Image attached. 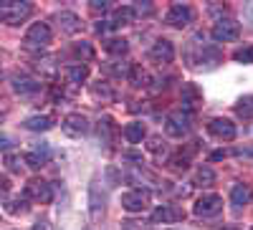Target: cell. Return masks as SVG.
Masks as SVG:
<instances>
[{"label": "cell", "instance_id": "obj_1", "mask_svg": "<svg viewBox=\"0 0 253 230\" xmlns=\"http://www.w3.org/2000/svg\"><path fill=\"white\" fill-rule=\"evenodd\" d=\"M33 5L28 0H0V23L20 26L26 18H31Z\"/></svg>", "mask_w": 253, "mask_h": 230}, {"label": "cell", "instance_id": "obj_2", "mask_svg": "<svg viewBox=\"0 0 253 230\" xmlns=\"http://www.w3.org/2000/svg\"><path fill=\"white\" fill-rule=\"evenodd\" d=\"M51 43V28L46 23H33L23 38V46L31 48V51H41Z\"/></svg>", "mask_w": 253, "mask_h": 230}, {"label": "cell", "instance_id": "obj_3", "mask_svg": "<svg viewBox=\"0 0 253 230\" xmlns=\"http://www.w3.org/2000/svg\"><path fill=\"white\" fill-rule=\"evenodd\" d=\"M193 18H195V10L190 8V5H185V3H175L170 10H167V23L170 26H175V28H185V26H190L193 23Z\"/></svg>", "mask_w": 253, "mask_h": 230}, {"label": "cell", "instance_id": "obj_4", "mask_svg": "<svg viewBox=\"0 0 253 230\" xmlns=\"http://www.w3.org/2000/svg\"><path fill=\"white\" fill-rule=\"evenodd\" d=\"M223 210V197L220 195H203L195 202V215L198 218H213Z\"/></svg>", "mask_w": 253, "mask_h": 230}, {"label": "cell", "instance_id": "obj_5", "mask_svg": "<svg viewBox=\"0 0 253 230\" xmlns=\"http://www.w3.org/2000/svg\"><path fill=\"white\" fill-rule=\"evenodd\" d=\"M241 36V26L236 23V20L230 18H220L218 23L213 26V38L220 40V43H225V40H236Z\"/></svg>", "mask_w": 253, "mask_h": 230}, {"label": "cell", "instance_id": "obj_6", "mask_svg": "<svg viewBox=\"0 0 253 230\" xmlns=\"http://www.w3.org/2000/svg\"><path fill=\"white\" fill-rule=\"evenodd\" d=\"M147 202H150V190H129L122 195V207L129 213H139L147 207Z\"/></svg>", "mask_w": 253, "mask_h": 230}, {"label": "cell", "instance_id": "obj_7", "mask_svg": "<svg viewBox=\"0 0 253 230\" xmlns=\"http://www.w3.org/2000/svg\"><path fill=\"white\" fill-rule=\"evenodd\" d=\"M26 197H31V200H36V202H51V197H53V190H51V185L46 182V180H31L28 185H26Z\"/></svg>", "mask_w": 253, "mask_h": 230}, {"label": "cell", "instance_id": "obj_8", "mask_svg": "<svg viewBox=\"0 0 253 230\" xmlns=\"http://www.w3.org/2000/svg\"><path fill=\"white\" fill-rule=\"evenodd\" d=\"M53 23L58 26L61 33H66V36H74V33L81 31V20H79V15L71 13V10H61V13H56V15H53Z\"/></svg>", "mask_w": 253, "mask_h": 230}, {"label": "cell", "instance_id": "obj_9", "mask_svg": "<svg viewBox=\"0 0 253 230\" xmlns=\"http://www.w3.org/2000/svg\"><path fill=\"white\" fill-rule=\"evenodd\" d=\"M180 101H182V112H193L203 104V94L195 83H182V91H180Z\"/></svg>", "mask_w": 253, "mask_h": 230}, {"label": "cell", "instance_id": "obj_10", "mask_svg": "<svg viewBox=\"0 0 253 230\" xmlns=\"http://www.w3.org/2000/svg\"><path fill=\"white\" fill-rule=\"evenodd\" d=\"M190 129V114L187 112H172L167 116V134L170 137H182L185 132Z\"/></svg>", "mask_w": 253, "mask_h": 230}, {"label": "cell", "instance_id": "obj_11", "mask_svg": "<svg viewBox=\"0 0 253 230\" xmlns=\"http://www.w3.org/2000/svg\"><path fill=\"white\" fill-rule=\"evenodd\" d=\"M61 127H63V132H66L69 137H81V134L89 132V119L84 114H69L66 119H63Z\"/></svg>", "mask_w": 253, "mask_h": 230}, {"label": "cell", "instance_id": "obj_12", "mask_svg": "<svg viewBox=\"0 0 253 230\" xmlns=\"http://www.w3.org/2000/svg\"><path fill=\"white\" fill-rule=\"evenodd\" d=\"M150 58L155 61V64H170V61L175 58V46L167 38H160L157 43L150 48Z\"/></svg>", "mask_w": 253, "mask_h": 230}, {"label": "cell", "instance_id": "obj_13", "mask_svg": "<svg viewBox=\"0 0 253 230\" xmlns=\"http://www.w3.org/2000/svg\"><path fill=\"white\" fill-rule=\"evenodd\" d=\"M96 134H99V142L101 144H107V147H112L117 134H119V127H117V121L112 116H101L99 119V127H96Z\"/></svg>", "mask_w": 253, "mask_h": 230}, {"label": "cell", "instance_id": "obj_14", "mask_svg": "<svg viewBox=\"0 0 253 230\" xmlns=\"http://www.w3.org/2000/svg\"><path fill=\"white\" fill-rule=\"evenodd\" d=\"M208 129H210V134L218 137V139H225V142L236 139V124L230 119H213L208 124Z\"/></svg>", "mask_w": 253, "mask_h": 230}, {"label": "cell", "instance_id": "obj_15", "mask_svg": "<svg viewBox=\"0 0 253 230\" xmlns=\"http://www.w3.org/2000/svg\"><path fill=\"white\" fill-rule=\"evenodd\" d=\"M152 220L155 223H180V220H185V210L177 205H162L152 213Z\"/></svg>", "mask_w": 253, "mask_h": 230}, {"label": "cell", "instance_id": "obj_16", "mask_svg": "<svg viewBox=\"0 0 253 230\" xmlns=\"http://www.w3.org/2000/svg\"><path fill=\"white\" fill-rule=\"evenodd\" d=\"M38 89H41V81H38V78L26 76V74L13 76V91H15V94H36Z\"/></svg>", "mask_w": 253, "mask_h": 230}, {"label": "cell", "instance_id": "obj_17", "mask_svg": "<svg viewBox=\"0 0 253 230\" xmlns=\"http://www.w3.org/2000/svg\"><path fill=\"white\" fill-rule=\"evenodd\" d=\"M251 197H253V190H251V185H246V182L233 185V190H230V202H233L236 207L248 205V202H251Z\"/></svg>", "mask_w": 253, "mask_h": 230}, {"label": "cell", "instance_id": "obj_18", "mask_svg": "<svg viewBox=\"0 0 253 230\" xmlns=\"http://www.w3.org/2000/svg\"><path fill=\"white\" fill-rule=\"evenodd\" d=\"M23 127H26V129H31V132H48V129L53 127V116H48V114H36V116H28V119L23 121Z\"/></svg>", "mask_w": 253, "mask_h": 230}, {"label": "cell", "instance_id": "obj_19", "mask_svg": "<svg viewBox=\"0 0 253 230\" xmlns=\"http://www.w3.org/2000/svg\"><path fill=\"white\" fill-rule=\"evenodd\" d=\"M23 162H26L28 167H33V170H41V167L48 162V144H46V142H41V147H38L36 152H28Z\"/></svg>", "mask_w": 253, "mask_h": 230}, {"label": "cell", "instance_id": "obj_20", "mask_svg": "<svg viewBox=\"0 0 253 230\" xmlns=\"http://www.w3.org/2000/svg\"><path fill=\"white\" fill-rule=\"evenodd\" d=\"M195 150H198V142H193V144H190V147H187L185 152L180 150V152H177V154H175V157L170 159V167H172V170H177V172H180V170H187V164H190V157L195 154Z\"/></svg>", "mask_w": 253, "mask_h": 230}, {"label": "cell", "instance_id": "obj_21", "mask_svg": "<svg viewBox=\"0 0 253 230\" xmlns=\"http://www.w3.org/2000/svg\"><path fill=\"white\" fill-rule=\"evenodd\" d=\"M134 10H132V5H126V8H119L117 13H114V18L109 20V28H119V26H129V23H134Z\"/></svg>", "mask_w": 253, "mask_h": 230}, {"label": "cell", "instance_id": "obj_22", "mask_svg": "<svg viewBox=\"0 0 253 230\" xmlns=\"http://www.w3.org/2000/svg\"><path fill=\"white\" fill-rule=\"evenodd\" d=\"M91 218L94 220H99L101 215H104V202H107V197H104V195H99V185L94 182L91 185Z\"/></svg>", "mask_w": 253, "mask_h": 230}, {"label": "cell", "instance_id": "obj_23", "mask_svg": "<svg viewBox=\"0 0 253 230\" xmlns=\"http://www.w3.org/2000/svg\"><path fill=\"white\" fill-rule=\"evenodd\" d=\"M126 78L132 81V86H147V83H150V74H147L142 66H137V64H132L129 66V74H126Z\"/></svg>", "mask_w": 253, "mask_h": 230}, {"label": "cell", "instance_id": "obj_24", "mask_svg": "<svg viewBox=\"0 0 253 230\" xmlns=\"http://www.w3.org/2000/svg\"><path fill=\"white\" fill-rule=\"evenodd\" d=\"M124 139H126V142H132V144L142 142V139H144V124H142V121L126 124V127H124Z\"/></svg>", "mask_w": 253, "mask_h": 230}, {"label": "cell", "instance_id": "obj_25", "mask_svg": "<svg viewBox=\"0 0 253 230\" xmlns=\"http://www.w3.org/2000/svg\"><path fill=\"white\" fill-rule=\"evenodd\" d=\"M104 48H107V53L122 58V56H126V51H129V43H126L124 38H109L107 43H104Z\"/></svg>", "mask_w": 253, "mask_h": 230}, {"label": "cell", "instance_id": "obj_26", "mask_svg": "<svg viewBox=\"0 0 253 230\" xmlns=\"http://www.w3.org/2000/svg\"><path fill=\"white\" fill-rule=\"evenodd\" d=\"M66 76H69V81L71 83H84L89 78V66H84V64H74V66H69L66 69Z\"/></svg>", "mask_w": 253, "mask_h": 230}, {"label": "cell", "instance_id": "obj_27", "mask_svg": "<svg viewBox=\"0 0 253 230\" xmlns=\"http://www.w3.org/2000/svg\"><path fill=\"white\" fill-rule=\"evenodd\" d=\"M71 53L81 61V64H84V61H91V58H94V48H91V43H86V40L74 43V46H71Z\"/></svg>", "mask_w": 253, "mask_h": 230}, {"label": "cell", "instance_id": "obj_28", "mask_svg": "<svg viewBox=\"0 0 253 230\" xmlns=\"http://www.w3.org/2000/svg\"><path fill=\"white\" fill-rule=\"evenodd\" d=\"M236 114L243 116V119H253V96H243L236 104Z\"/></svg>", "mask_w": 253, "mask_h": 230}, {"label": "cell", "instance_id": "obj_29", "mask_svg": "<svg viewBox=\"0 0 253 230\" xmlns=\"http://www.w3.org/2000/svg\"><path fill=\"white\" fill-rule=\"evenodd\" d=\"M195 182H198V185H203V187L213 185V182H215V172L210 170V167H200L198 175H195Z\"/></svg>", "mask_w": 253, "mask_h": 230}, {"label": "cell", "instance_id": "obj_30", "mask_svg": "<svg viewBox=\"0 0 253 230\" xmlns=\"http://www.w3.org/2000/svg\"><path fill=\"white\" fill-rule=\"evenodd\" d=\"M5 210H8L10 215H23V213H28V202L20 200V197H15V200H10V202L5 205Z\"/></svg>", "mask_w": 253, "mask_h": 230}, {"label": "cell", "instance_id": "obj_31", "mask_svg": "<svg viewBox=\"0 0 253 230\" xmlns=\"http://www.w3.org/2000/svg\"><path fill=\"white\" fill-rule=\"evenodd\" d=\"M233 58L238 61V64H253V46H241L233 53Z\"/></svg>", "mask_w": 253, "mask_h": 230}, {"label": "cell", "instance_id": "obj_32", "mask_svg": "<svg viewBox=\"0 0 253 230\" xmlns=\"http://www.w3.org/2000/svg\"><path fill=\"white\" fill-rule=\"evenodd\" d=\"M91 94H94L96 99H99V96H101V99H112V96H114L112 89H109L104 81H96V83H94V86H91Z\"/></svg>", "mask_w": 253, "mask_h": 230}, {"label": "cell", "instance_id": "obj_33", "mask_svg": "<svg viewBox=\"0 0 253 230\" xmlns=\"http://www.w3.org/2000/svg\"><path fill=\"white\" fill-rule=\"evenodd\" d=\"M5 164H8V170H10V172H20V167H23V159L15 157V154H8V157H5Z\"/></svg>", "mask_w": 253, "mask_h": 230}, {"label": "cell", "instance_id": "obj_34", "mask_svg": "<svg viewBox=\"0 0 253 230\" xmlns=\"http://www.w3.org/2000/svg\"><path fill=\"white\" fill-rule=\"evenodd\" d=\"M89 10H91V13H107V10H109V3H107V0H91Z\"/></svg>", "mask_w": 253, "mask_h": 230}, {"label": "cell", "instance_id": "obj_35", "mask_svg": "<svg viewBox=\"0 0 253 230\" xmlns=\"http://www.w3.org/2000/svg\"><path fill=\"white\" fill-rule=\"evenodd\" d=\"M132 10H134V15H150L155 8H152V3H134Z\"/></svg>", "mask_w": 253, "mask_h": 230}, {"label": "cell", "instance_id": "obj_36", "mask_svg": "<svg viewBox=\"0 0 253 230\" xmlns=\"http://www.w3.org/2000/svg\"><path fill=\"white\" fill-rule=\"evenodd\" d=\"M51 64H53L51 58H43V61H38V69L43 74H56V66H51Z\"/></svg>", "mask_w": 253, "mask_h": 230}, {"label": "cell", "instance_id": "obj_37", "mask_svg": "<svg viewBox=\"0 0 253 230\" xmlns=\"http://www.w3.org/2000/svg\"><path fill=\"white\" fill-rule=\"evenodd\" d=\"M107 71L114 74V76H126L129 74V66H107Z\"/></svg>", "mask_w": 253, "mask_h": 230}, {"label": "cell", "instance_id": "obj_38", "mask_svg": "<svg viewBox=\"0 0 253 230\" xmlns=\"http://www.w3.org/2000/svg\"><path fill=\"white\" fill-rule=\"evenodd\" d=\"M13 137H8V134H3V132H0V150H10L13 147Z\"/></svg>", "mask_w": 253, "mask_h": 230}, {"label": "cell", "instance_id": "obj_39", "mask_svg": "<svg viewBox=\"0 0 253 230\" xmlns=\"http://www.w3.org/2000/svg\"><path fill=\"white\" fill-rule=\"evenodd\" d=\"M10 190V180L8 177H3V175H0V197H3L5 192Z\"/></svg>", "mask_w": 253, "mask_h": 230}, {"label": "cell", "instance_id": "obj_40", "mask_svg": "<svg viewBox=\"0 0 253 230\" xmlns=\"http://www.w3.org/2000/svg\"><path fill=\"white\" fill-rule=\"evenodd\" d=\"M150 150H152V152H160V150H162V139H160V137H152V139H150Z\"/></svg>", "mask_w": 253, "mask_h": 230}, {"label": "cell", "instance_id": "obj_41", "mask_svg": "<svg viewBox=\"0 0 253 230\" xmlns=\"http://www.w3.org/2000/svg\"><path fill=\"white\" fill-rule=\"evenodd\" d=\"M31 230H48V225H46V223H36Z\"/></svg>", "mask_w": 253, "mask_h": 230}, {"label": "cell", "instance_id": "obj_42", "mask_svg": "<svg viewBox=\"0 0 253 230\" xmlns=\"http://www.w3.org/2000/svg\"><path fill=\"white\" fill-rule=\"evenodd\" d=\"M223 230H238V228H223Z\"/></svg>", "mask_w": 253, "mask_h": 230}, {"label": "cell", "instance_id": "obj_43", "mask_svg": "<svg viewBox=\"0 0 253 230\" xmlns=\"http://www.w3.org/2000/svg\"><path fill=\"white\" fill-rule=\"evenodd\" d=\"M0 74H3V71H0Z\"/></svg>", "mask_w": 253, "mask_h": 230}]
</instances>
